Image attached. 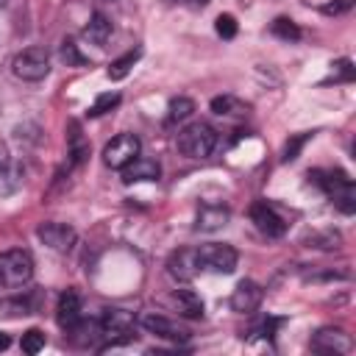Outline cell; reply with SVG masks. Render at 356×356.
I'll return each instance as SVG.
<instances>
[{"instance_id": "2", "label": "cell", "mask_w": 356, "mask_h": 356, "mask_svg": "<svg viewBox=\"0 0 356 356\" xmlns=\"http://www.w3.org/2000/svg\"><path fill=\"white\" fill-rule=\"evenodd\" d=\"M217 139H220V136H217V131H214L209 122H189L184 131H178L175 145H178V150H181L184 156H189V159H206V156L214 153Z\"/></svg>"}, {"instance_id": "28", "label": "cell", "mask_w": 356, "mask_h": 356, "mask_svg": "<svg viewBox=\"0 0 356 356\" xmlns=\"http://www.w3.org/2000/svg\"><path fill=\"white\" fill-rule=\"evenodd\" d=\"M42 348H44V334H42L39 328H31V331L22 334V350H25V353L33 356V353H39Z\"/></svg>"}, {"instance_id": "17", "label": "cell", "mask_w": 356, "mask_h": 356, "mask_svg": "<svg viewBox=\"0 0 356 356\" xmlns=\"http://www.w3.org/2000/svg\"><path fill=\"white\" fill-rule=\"evenodd\" d=\"M228 217H231V211H228L225 206H220V203H206V206H200V211H197L195 228L209 234V231L222 228V225L228 222Z\"/></svg>"}, {"instance_id": "25", "label": "cell", "mask_w": 356, "mask_h": 356, "mask_svg": "<svg viewBox=\"0 0 356 356\" xmlns=\"http://www.w3.org/2000/svg\"><path fill=\"white\" fill-rule=\"evenodd\" d=\"M270 31H273V36H278V39H284V42H298V39H300V28H298L292 19H286V17H278V19L270 25Z\"/></svg>"}, {"instance_id": "23", "label": "cell", "mask_w": 356, "mask_h": 356, "mask_svg": "<svg viewBox=\"0 0 356 356\" xmlns=\"http://www.w3.org/2000/svg\"><path fill=\"white\" fill-rule=\"evenodd\" d=\"M139 56H142V50L136 47V50H131V53H125V56H120L117 61H111V67L106 70V75L111 78V81H122L128 72H131V67L139 61Z\"/></svg>"}, {"instance_id": "19", "label": "cell", "mask_w": 356, "mask_h": 356, "mask_svg": "<svg viewBox=\"0 0 356 356\" xmlns=\"http://www.w3.org/2000/svg\"><path fill=\"white\" fill-rule=\"evenodd\" d=\"M172 300H175L181 317H189V320L203 317V300H200L197 292H192V289H175L172 292Z\"/></svg>"}, {"instance_id": "33", "label": "cell", "mask_w": 356, "mask_h": 356, "mask_svg": "<svg viewBox=\"0 0 356 356\" xmlns=\"http://www.w3.org/2000/svg\"><path fill=\"white\" fill-rule=\"evenodd\" d=\"M353 6V0H337V3H331V6H325L323 11L325 14H342V11H348Z\"/></svg>"}, {"instance_id": "35", "label": "cell", "mask_w": 356, "mask_h": 356, "mask_svg": "<svg viewBox=\"0 0 356 356\" xmlns=\"http://www.w3.org/2000/svg\"><path fill=\"white\" fill-rule=\"evenodd\" d=\"M8 345H11V339H8V334H3V331H0V350H6Z\"/></svg>"}, {"instance_id": "26", "label": "cell", "mask_w": 356, "mask_h": 356, "mask_svg": "<svg viewBox=\"0 0 356 356\" xmlns=\"http://www.w3.org/2000/svg\"><path fill=\"white\" fill-rule=\"evenodd\" d=\"M0 309H3V314H8V317H17V314H33L36 300H33V298H14V300H3Z\"/></svg>"}, {"instance_id": "14", "label": "cell", "mask_w": 356, "mask_h": 356, "mask_svg": "<svg viewBox=\"0 0 356 356\" xmlns=\"http://www.w3.org/2000/svg\"><path fill=\"white\" fill-rule=\"evenodd\" d=\"M81 317H83V314H81V295H78L75 289L61 292V295H58V303H56V323H58L64 331H70Z\"/></svg>"}, {"instance_id": "7", "label": "cell", "mask_w": 356, "mask_h": 356, "mask_svg": "<svg viewBox=\"0 0 356 356\" xmlns=\"http://www.w3.org/2000/svg\"><path fill=\"white\" fill-rule=\"evenodd\" d=\"M100 325H103L106 339H108L111 345H117V342H125V339L134 337V325H136V320H134V314L125 312V309H103V314H100Z\"/></svg>"}, {"instance_id": "34", "label": "cell", "mask_w": 356, "mask_h": 356, "mask_svg": "<svg viewBox=\"0 0 356 356\" xmlns=\"http://www.w3.org/2000/svg\"><path fill=\"white\" fill-rule=\"evenodd\" d=\"M175 3H181V6H192V8H203L209 0H175Z\"/></svg>"}, {"instance_id": "11", "label": "cell", "mask_w": 356, "mask_h": 356, "mask_svg": "<svg viewBox=\"0 0 356 356\" xmlns=\"http://www.w3.org/2000/svg\"><path fill=\"white\" fill-rule=\"evenodd\" d=\"M139 323H142L145 331H150V334H156L167 342H186L189 339V328H184L178 320H170L164 314H145Z\"/></svg>"}, {"instance_id": "4", "label": "cell", "mask_w": 356, "mask_h": 356, "mask_svg": "<svg viewBox=\"0 0 356 356\" xmlns=\"http://www.w3.org/2000/svg\"><path fill=\"white\" fill-rule=\"evenodd\" d=\"M11 72L17 78H22V81H42V78H47V72H50L47 50L44 47H28V50L17 53L14 61H11Z\"/></svg>"}, {"instance_id": "6", "label": "cell", "mask_w": 356, "mask_h": 356, "mask_svg": "<svg viewBox=\"0 0 356 356\" xmlns=\"http://www.w3.org/2000/svg\"><path fill=\"white\" fill-rule=\"evenodd\" d=\"M142 150V142L136 134H120L111 142H106L103 147V164L111 170H122L125 164H131Z\"/></svg>"}, {"instance_id": "22", "label": "cell", "mask_w": 356, "mask_h": 356, "mask_svg": "<svg viewBox=\"0 0 356 356\" xmlns=\"http://www.w3.org/2000/svg\"><path fill=\"white\" fill-rule=\"evenodd\" d=\"M195 111V100L189 97H172L170 106H167V125H178L184 120H189Z\"/></svg>"}, {"instance_id": "3", "label": "cell", "mask_w": 356, "mask_h": 356, "mask_svg": "<svg viewBox=\"0 0 356 356\" xmlns=\"http://www.w3.org/2000/svg\"><path fill=\"white\" fill-rule=\"evenodd\" d=\"M33 278V259L22 248H11L0 253V286L19 289Z\"/></svg>"}, {"instance_id": "32", "label": "cell", "mask_w": 356, "mask_h": 356, "mask_svg": "<svg viewBox=\"0 0 356 356\" xmlns=\"http://www.w3.org/2000/svg\"><path fill=\"white\" fill-rule=\"evenodd\" d=\"M353 75H356L353 64H350L348 58H339V61L334 64V75H331V81H353Z\"/></svg>"}, {"instance_id": "29", "label": "cell", "mask_w": 356, "mask_h": 356, "mask_svg": "<svg viewBox=\"0 0 356 356\" xmlns=\"http://www.w3.org/2000/svg\"><path fill=\"white\" fill-rule=\"evenodd\" d=\"M61 61H64L67 67H81V64H86V58L78 53V44L70 42V39L61 44Z\"/></svg>"}, {"instance_id": "8", "label": "cell", "mask_w": 356, "mask_h": 356, "mask_svg": "<svg viewBox=\"0 0 356 356\" xmlns=\"http://www.w3.org/2000/svg\"><path fill=\"white\" fill-rule=\"evenodd\" d=\"M250 222H253L264 236H270V239L284 236V231H286L284 217H281L267 200H256V203H250Z\"/></svg>"}, {"instance_id": "27", "label": "cell", "mask_w": 356, "mask_h": 356, "mask_svg": "<svg viewBox=\"0 0 356 356\" xmlns=\"http://www.w3.org/2000/svg\"><path fill=\"white\" fill-rule=\"evenodd\" d=\"M120 106V92H103L92 106H89V117H100V114H106V111H111V108H117Z\"/></svg>"}, {"instance_id": "13", "label": "cell", "mask_w": 356, "mask_h": 356, "mask_svg": "<svg viewBox=\"0 0 356 356\" xmlns=\"http://www.w3.org/2000/svg\"><path fill=\"white\" fill-rule=\"evenodd\" d=\"M312 348L320 350V353H334L337 356V353H348L353 348V342L342 328H320L312 339Z\"/></svg>"}, {"instance_id": "1", "label": "cell", "mask_w": 356, "mask_h": 356, "mask_svg": "<svg viewBox=\"0 0 356 356\" xmlns=\"http://www.w3.org/2000/svg\"><path fill=\"white\" fill-rule=\"evenodd\" d=\"M309 178L334 200V206L342 214H353L356 211V189H353V181L342 170H334V172L314 170V172H309Z\"/></svg>"}, {"instance_id": "20", "label": "cell", "mask_w": 356, "mask_h": 356, "mask_svg": "<svg viewBox=\"0 0 356 356\" xmlns=\"http://www.w3.org/2000/svg\"><path fill=\"white\" fill-rule=\"evenodd\" d=\"M22 167L17 161H3L0 164V197L6 195H14L19 186H22Z\"/></svg>"}, {"instance_id": "24", "label": "cell", "mask_w": 356, "mask_h": 356, "mask_svg": "<svg viewBox=\"0 0 356 356\" xmlns=\"http://www.w3.org/2000/svg\"><path fill=\"white\" fill-rule=\"evenodd\" d=\"M70 156H72V164H81L83 156H89V145L83 142L78 122H70Z\"/></svg>"}, {"instance_id": "10", "label": "cell", "mask_w": 356, "mask_h": 356, "mask_svg": "<svg viewBox=\"0 0 356 356\" xmlns=\"http://www.w3.org/2000/svg\"><path fill=\"white\" fill-rule=\"evenodd\" d=\"M200 273V259H197V248H181L167 259V275L172 281H192Z\"/></svg>"}, {"instance_id": "5", "label": "cell", "mask_w": 356, "mask_h": 356, "mask_svg": "<svg viewBox=\"0 0 356 356\" xmlns=\"http://www.w3.org/2000/svg\"><path fill=\"white\" fill-rule=\"evenodd\" d=\"M197 259H200V270H211V273L228 275V273L236 270L239 253L225 242H209V245L197 248Z\"/></svg>"}, {"instance_id": "9", "label": "cell", "mask_w": 356, "mask_h": 356, "mask_svg": "<svg viewBox=\"0 0 356 356\" xmlns=\"http://www.w3.org/2000/svg\"><path fill=\"white\" fill-rule=\"evenodd\" d=\"M36 236H39L50 250H56V253L72 250V245H75V239H78L75 228H72V225H64V222H42V225L36 228Z\"/></svg>"}, {"instance_id": "30", "label": "cell", "mask_w": 356, "mask_h": 356, "mask_svg": "<svg viewBox=\"0 0 356 356\" xmlns=\"http://www.w3.org/2000/svg\"><path fill=\"white\" fill-rule=\"evenodd\" d=\"M309 139H312V134H298V136H292V139L284 145V156H281V159H284V161H295L298 153H300V147H303Z\"/></svg>"}, {"instance_id": "31", "label": "cell", "mask_w": 356, "mask_h": 356, "mask_svg": "<svg viewBox=\"0 0 356 356\" xmlns=\"http://www.w3.org/2000/svg\"><path fill=\"white\" fill-rule=\"evenodd\" d=\"M214 28H217V33H220L222 39H234V36H236V19H234L231 14H220L217 22H214Z\"/></svg>"}, {"instance_id": "12", "label": "cell", "mask_w": 356, "mask_h": 356, "mask_svg": "<svg viewBox=\"0 0 356 356\" xmlns=\"http://www.w3.org/2000/svg\"><path fill=\"white\" fill-rule=\"evenodd\" d=\"M261 298H264V289H261L256 281L245 278V281H239L236 289L231 292V309L239 312V314H250V312L259 309Z\"/></svg>"}, {"instance_id": "16", "label": "cell", "mask_w": 356, "mask_h": 356, "mask_svg": "<svg viewBox=\"0 0 356 356\" xmlns=\"http://www.w3.org/2000/svg\"><path fill=\"white\" fill-rule=\"evenodd\" d=\"M67 334H70V337H72V342H75V345H81V348H97V345H100V339H106L100 320H83V317H81V320H78Z\"/></svg>"}, {"instance_id": "18", "label": "cell", "mask_w": 356, "mask_h": 356, "mask_svg": "<svg viewBox=\"0 0 356 356\" xmlns=\"http://www.w3.org/2000/svg\"><path fill=\"white\" fill-rule=\"evenodd\" d=\"M111 33H114V25H111V19H108L103 11H95V14L89 17V22L83 25V39H89V42L97 44V47H103V44L111 39Z\"/></svg>"}, {"instance_id": "15", "label": "cell", "mask_w": 356, "mask_h": 356, "mask_svg": "<svg viewBox=\"0 0 356 356\" xmlns=\"http://www.w3.org/2000/svg\"><path fill=\"white\" fill-rule=\"evenodd\" d=\"M120 172H122V181H125V184H136V181H159L161 167H159L156 159H142V156H136V159H134L131 164H125Z\"/></svg>"}, {"instance_id": "21", "label": "cell", "mask_w": 356, "mask_h": 356, "mask_svg": "<svg viewBox=\"0 0 356 356\" xmlns=\"http://www.w3.org/2000/svg\"><path fill=\"white\" fill-rule=\"evenodd\" d=\"M211 111L220 114V117H239L248 111V103L236 100L234 95H222V97H214L211 100Z\"/></svg>"}]
</instances>
